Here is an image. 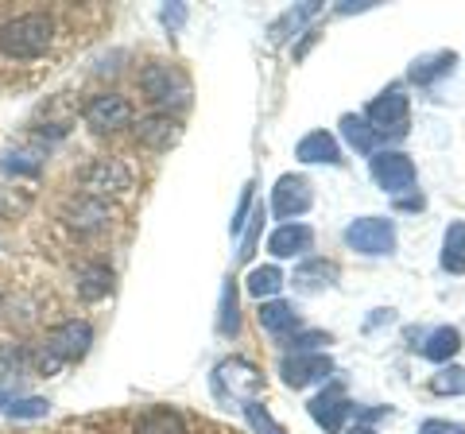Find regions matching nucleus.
<instances>
[{"label":"nucleus","mask_w":465,"mask_h":434,"mask_svg":"<svg viewBox=\"0 0 465 434\" xmlns=\"http://www.w3.org/2000/svg\"><path fill=\"white\" fill-rule=\"evenodd\" d=\"M113 291V268L109 264H82L78 268V295L85 302H101Z\"/></svg>","instance_id":"19"},{"label":"nucleus","mask_w":465,"mask_h":434,"mask_svg":"<svg viewBox=\"0 0 465 434\" xmlns=\"http://www.w3.org/2000/svg\"><path fill=\"white\" fill-rule=\"evenodd\" d=\"M295 283L307 287V291L338 283V264H330V260H307V264L295 268Z\"/></svg>","instance_id":"22"},{"label":"nucleus","mask_w":465,"mask_h":434,"mask_svg":"<svg viewBox=\"0 0 465 434\" xmlns=\"http://www.w3.org/2000/svg\"><path fill=\"white\" fill-rule=\"evenodd\" d=\"M295 155L302 159V163H341V148H338V140H333L326 128H318V133L302 136Z\"/></svg>","instance_id":"16"},{"label":"nucleus","mask_w":465,"mask_h":434,"mask_svg":"<svg viewBox=\"0 0 465 434\" xmlns=\"http://www.w3.org/2000/svg\"><path fill=\"white\" fill-rule=\"evenodd\" d=\"M365 117H369L376 136H403L407 121H411V109H407V97L400 90H391V94H381L372 101L365 109Z\"/></svg>","instance_id":"8"},{"label":"nucleus","mask_w":465,"mask_h":434,"mask_svg":"<svg viewBox=\"0 0 465 434\" xmlns=\"http://www.w3.org/2000/svg\"><path fill=\"white\" fill-rule=\"evenodd\" d=\"M249 210H252V182L244 186V194H241V206H237V213H232V233H244V217H249Z\"/></svg>","instance_id":"33"},{"label":"nucleus","mask_w":465,"mask_h":434,"mask_svg":"<svg viewBox=\"0 0 465 434\" xmlns=\"http://www.w3.org/2000/svg\"><path fill=\"white\" fill-rule=\"evenodd\" d=\"M63 222L82 237H94L101 229H109V202L90 198V194H74L63 206Z\"/></svg>","instance_id":"9"},{"label":"nucleus","mask_w":465,"mask_h":434,"mask_svg":"<svg viewBox=\"0 0 465 434\" xmlns=\"http://www.w3.org/2000/svg\"><path fill=\"white\" fill-rule=\"evenodd\" d=\"M244 419H249V427L256 430V434H287L280 423H275V419L268 415V408H264V403H260V399H249V403H244Z\"/></svg>","instance_id":"28"},{"label":"nucleus","mask_w":465,"mask_h":434,"mask_svg":"<svg viewBox=\"0 0 465 434\" xmlns=\"http://www.w3.org/2000/svg\"><path fill=\"white\" fill-rule=\"evenodd\" d=\"M43 143H20V148H8L5 159H0V167H5V175H39L43 171Z\"/></svg>","instance_id":"20"},{"label":"nucleus","mask_w":465,"mask_h":434,"mask_svg":"<svg viewBox=\"0 0 465 434\" xmlns=\"http://www.w3.org/2000/svg\"><path fill=\"white\" fill-rule=\"evenodd\" d=\"M400 210H423V194H415V198H400Z\"/></svg>","instance_id":"37"},{"label":"nucleus","mask_w":465,"mask_h":434,"mask_svg":"<svg viewBox=\"0 0 465 434\" xmlns=\"http://www.w3.org/2000/svg\"><path fill=\"white\" fill-rule=\"evenodd\" d=\"M314 249V229L311 225H299V222H287L272 233L268 241V252L280 256V260H291V256H302Z\"/></svg>","instance_id":"15"},{"label":"nucleus","mask_w":465,"mask_h":434,"mask_svg":"<svg viewBox=\"0 0 465 434\" xmlns=\"http://www.w3.org/2000/svg\"><path fill=\"white\" fill-rule=\"evenodd\" d=\"M330 372H333V360L326 353H287L280 365V376L291 388H307L314 380H326Z\"/></svg>","instance_id":"13"},{"label":"nucleus","mask_w":465,"mask_h":434,"mask_svg":"<svg viewBox=\"0 0 465 434\" xmlns=\"http://www.w3.org/2000/svg\"><path fill=\"white\" fill-rule=\"evenodd\" d=\"M430 388H434L439 396H461V392H465V369H442V372L430 380Z\"/></svg>","instance_id":"29"},{"label":"nucleus","mask_w":465,"mask_h":434,"mask_svg":"<svg viewBox=\"0 0 465 434\" xmlns=\"http://www.w3.org/2000/svg\"><path fill=\"white\" fill-rule=\"evenodd\" d=\"M179 136H183V124L171 113H148V117L136 121V140L148 152H171L179 143Z\"/></svg>","instance_id":"11"},{"label":"nucleus","mask_w":465,"mask_h":434,"mask_svg":"<svg viewBox=\"0 0 465 434\" xmlns=\"http://www.w3.org/2000/svg\"><path fill=\"white\" fill-rule=\"evenodd\" d=\"M419 434H465L461 423H446V419H427L423 427H419Z\"/></svg>","instance_id":"35"},{"label":"nucleus","mask_w":465,"mask_h":434,"mask_svg":"<svg viewBox=\"0 0 465 434\" xmlns=\"http://www.w3.org/2000/svg\"><path fill=\"white\" fill-rule=\"evenodd\" d=\"M318 345H330V334H318V330H314V334H302V338L291 341V350H295V353H314Z\"/></svg>","instance_id":"34"},{"label":"nucleus","mask_w":465,"mask_h":434,"mask_svg":"<svg viewBox=\"0 0 465 434\" xmlns=\"http://www.w3.org/2000/svg\"><path fill=\"white\" fill-rule=\"evenodd\" d=\"M260 326H264L268 334H275V338H287V334H295L302 322H299V311L291 307V302L272 299V302L260 307Z\"/></svg>","instance_id":"18"},{"label":"nucleus","mask_w":465,"mask_h":434,"mask_svg":"<svg viewBox=\"0 0 465 434\" xmlns=\"http://www.w3.org/2000/svg\"><path fill=\"white\" fill-rule=\"evenodd\" d=\"M260 229H264V206L252 210V225H249V233H244V241H241V260H252L256 241H260Z\"/></svg>","instance_id":"32"},{"label":"nucleus","mask_w":465,"mask_h":434,"mask_svg":"<svg viewBox=\"0 0 465 434\" xmlns=\"http://www.w3.org/2000/svg\"><path fill=\"white\" fill-rule=\"evenodd\" d=\"M372 179L381 182L388 194H403L415 186V163L403 152H376L372 155Z\"/></svg>","instance_id":"10"},{"label":"nucleus","mask_w":465,"mask_h":434,"mask_svg":"<svg viewBox=\"0 0 465 434\" xmlns=\"http://www.w3.org/2000/svg\"><path fill=\"white\" fill-rule=\"evenodd\" d=\"M345 244L365 256H388L396 249V225L388 217H361L345 229Z\"/></svg>","instance_id":"7"},{"label":"nucleus","mask_w":465,"mask_h":434,"mask_svg":"<svg viewBox=\"0 0 465 434\" xmlns=\"http://www.w3.org/2000/svg\"><path fill=\"white\" fill-rule=\"evenodd\" d=\"M311 202H314V194H311V182L307 179L283 175L280 182H275V191H272V213L283 217V222H291V217L307 213Z\"/></svg>","instance_id":"12"},{"label":"nucleus","mask_w":465,"mask_h":434,"mask_svg":"<svg viewBox=\"0 0 465 434\" xmlns=\"http://www.w3.org/2000/svg\"><path fill=\"white\" fill-rule=\"evenodd\" d=\"M450 66H454V51H439V54H427V59H419V63L411 66V82L427 85V82H434L439 74H446Z\"/></svg>","instance_id":"24"},{"label":"nucleus","mask_w":465,"mask_h":434,"mask_svg":"<svg viewBox=\"0 0 465 434\" xmlns=\"http://www.w3.org/2000/svg\"><path fill=\"white\" fill-rule=\"evenodd\" d=\"M0 307H5V291H0Z\"/></svg>","instance_id":"39"},{"label":"nucleus","mask_w":465,"mask_h":434,"mask_svg":"<svg viewBox=\"0 0 465 434\" xmlns=\"http://www.w3.org/2000/svg\"><path fill=\"white\" fill-rule=\"evenodd\" d=\"M47 411H51L47 399H39V396H20L5 415H12V419H43Z\"/></svg>","instance_id":"30"},{"label":"nucleus","mask_w":465,"mask_h":434,"mask_svg":"<svg viewBox=\"0 0 465 434\" xmlns=\"http://www.w3.org/2000/svg\"><path fill=\"white\" fill-rule=\"evenodd\" d=\"M94 345V326L85 322V318H66V322H58L47 341H43V350H47L54 360H82L85 353H90Z\"/></svg>","instance_id":"6"},{"label":"nucleus","mask_w":465,"mask_h":434,"mask_svg":"<svg viewBox=\"0 0 465 434\" xmlns=\"http://www.w3.org/2000/svg\"><path fill=\"white\" fill-rule=\"evenodd\" d=\"M260 388H264V376H260V369L252 365V360H244V357H229V360H222V365L213 369V392L222 399L249 403V399H256Z\"/></svg>","instance_id":"4"},{"label":"nucleus","mask_w":465,"mask_h":434,"mask_svg":"<svg viewBox=\"0 0 465 434\" xmlns=\"http://www.w3.org/2000/svg\"><path fill=\"white\" fill-rule=\"evenodd\" d=\"M82 121L101 136L124 133V128L133 124V105H128V97H121V94H94L82 105Z\"/></svg>","instance_id":"5"},{"label":"nucleus","mask_w":465,"mask_h":434,"mask_svg":"<svg viewBox=\"0 0 465 434\" xmlns=\"http://www.w3.org/2000/svg\"><path fill=\"white\" fill-rule=\"evenodd\" d=\"M183 16H186V8H183V5H179V8H163V24H167V27H179Z\"/></svg>","instance_id":"36"},{"label":"nucleus","mask_w":465,"mask_h":434,"mask_svg":"<svg viewBox=\"0 0 465 434\" xmlns=\"http://www.w3.org/2000/svg\"><path fill=\"white\" fill-rule=\"evenodd\" d=\"M217 330H222V338H237V330H241L237 287H232V280L225 283V291H222V318H217Z\"/></svg>","instance_id":"26"},{"label":"nucleus","mask_w":465,"mask_h":434,"mask_svg":"<svg viewBox=\"0 0 465 434\" xmlns=\"http://www.w3.org/2000/svg\"><path fill=\"white\" fill-rule=\"evenodd\" d=\"M133 434H186V423L174 408H148L136 415Z\"/></svg>","instance_id":"17"},{"label":"nucleus","mask_w":465,"mask_h":434,"mask_svg":"<svg viewBox=\"0 0 465 434\" xmlns=\"http://www.w3.org/2000/svg\"><path fill=\"white\" fill-rule=\"evenodd\" d=\"M341 128H345V140L353 143L357 152H365V155L376 148V140H381V136L372 133V124H369V121H357V117H345Z\"/></svg>","instance_id":"27"},{"label":"nucleus","mask_w":465,"mask_h":434,"mask_svg":"<svg viewBox=\"0 0 465 434\" xmlns=\"http://www.w3.org/2000/svg\"><path fill=\"white\" fill-rule=\"evenodd\" d=\"M78 186H82V194L109 202V198H116V194L133 191V171H128L124 159L101 155V159H90V163L78 171Z\"/></svg>","instance_id":"3"},{"label":"nucleus","mask_w":465,"mask_h":434,"mask_svg":"<svg viewBox=\"0 0 465 434\" xmlns=\"http://www.w3.org/2000/svg\"><path fill=\"white\" fill-rule=\"evenodd\" d=\"M419 353H423L427 360H454V353L461 350V334L454 326H439V330H430V334L423 338V345H415Z\"/></svg>","instance_id":"21"},{"label":"nucleus","mask_w":465,"mask_h":434,"mask_svg":"<svg viewBox=\"0 0 465 434\" xmlns=\"http://www.w3.org/2000/svg\"><path fill=\"white\" fill-rule=\"evenodd\" d=\"M345 434H376V430H372V427H349Z\"/></svg>","instance_id":"38"},{"label":"nucleus","mask_w":465,"mask_h":434,"mask_svg":"<svg viewBox=\"0 0 465 434\" xmlns=\"http://www.w3.org/2000/svg\"><path fill=\"white\" fill-rule=\"evenodd\" d=\"M140 94L152 101L155 113L186 109L191 105V78L171 63H148L140 70Z\"/></svg>","instance_id":"2"},{"label":"nucleus","mask_w":465,"mask_h":434,"mask_svg":"<svg viewBox=\"0 0 465 434\" xmlns=\"http://www.w3.org/2000/svg\"><path fill=\"white\" fill-rule=\"evenodd\" d=\"M283 287V271L275 268V264H264V268H252L249 271V295H256V299H268V295H275Z\"/></svg>","instance_id":"25"},{"label":"nucleus","mask_w":465,"mask_h":434,"mask_svg":"<svg viewBox=\"0 0 465 434\" xmlns=\"http://www.w3.org/2000/svg\"><path fill=\"white\" fill-rule=\"evenodd\" d=\"M353 415V403L345 399V388L341 384H330L322 396H314L311 399V419L318 427H326L330 434H338L345 430V419Z\"/></svg>","instance_id":"14"},{"label":"nucleus","mask_w":465,"mask_h":434,"mask_svg":"<svg viewBox=\"0 0 465 434\" xmlns=\"http://www.w3.org/2000/svg\"><path fill=\"white\" fill-rule=\"evenodd\" d=\"M442 268L450 276H461L465 271V225L454 222L446 229V241H442Z\"/></svg>","instance_id":"23"},{"label":"nucleus","mask_w":465,"mask_h":434,"mask_svg":"<svg viewBox=\"0 0 465 434\" xmlns=\"http://www.w3.org/2000/svg\"><path fill=\"white\" fill-rule=\"evenodd\" d=\"M20 396H24L20 376H16V372H0V411H8Z\"/></svg>","instance_id":"31"},{"label":"nucleus","mask_w":465,"mask_h":434,"mask_svg":"<svg viewBox=\"0 0 465 434\" xmlns=\"http://www.w3.org/2000/svg\"><path fill=\"white\" fill-rule=\"evenodd\" d=\"M54 43V20L47 12H20L0 24V54L16 63L43 59Z\"/></svg>","instance_id":"1"}]
</instances>
